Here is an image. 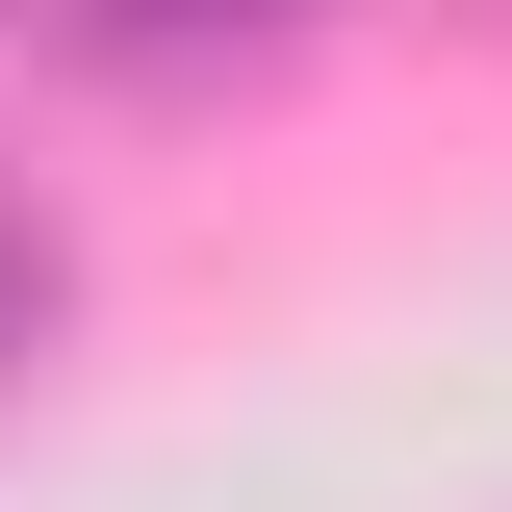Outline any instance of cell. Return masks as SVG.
<instances>
[{
	"label": "cell",
	"instance_id": "6da1fadb",
	"mask_svg": "<svg viewBox=\"0 0 512 512\" xmlns=\"http://www.w3.org/2000/svg\"><path fill=\"white\" fill-rule=\"evenodd\" d=\"M103 52H282V26H333V0H77Z\"/></svg>",
	"mask_w": 512,
	"mask_h": 512
},
{
	"label": "cell",
	"instance_id": "7a4b0ae2",
	"mask_svg": "<svg viewBox=\"0 0 512 512\" xmlns=\"http://www.w3.org/2000/svg\"><path fill=\"white\" fill-rule=\"evenodd\" d=\"M26 333H52V231H0V359H26Z\"/></svg>",
	"mask_w": 512,
	"mask_h": 512
}]
</instances>
